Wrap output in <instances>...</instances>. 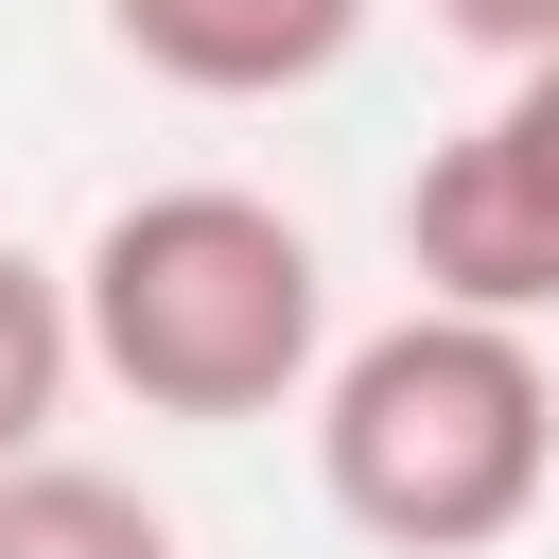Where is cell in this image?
<instances>
[{"instance_id": "obj_3", "label": "cell", "mask_w": 559, "mask_h": 559, "mask_svg": "<svg viewBox=\"0 0 559 559\" xmlns=\"http://www.w3.org/2000/svg\"><path fill=\"white\" fill-rule=\"evenodd\" d=\"M402 262H419V297L559 314V52H524V70L402 175Z\"/></svg>"}, {"instance_id": "obj_7", "label": "cell", "mask_w": 559, "mask_h": 559, "mask_svg": "<svg viewBox=\"0 0 559 559\" xmlns=\"http://www.w3.org/2000/svg\"><path fill=\"white\" fill-rule=\"evenodd\" d=\"M437 35H472L489 70H524V52H559V0H419Z\"/></svg>"}, {"instance_id": "obj_4", "label": "cell", "mask_w": 559, "mask_h": 559, "mask_svg": "<svg viewBox=\"0 0 559 559\" xmlns=\"http://www.w3.org/2000/svg\"><path fill=\"white\" fill-rule=\"evenodd\" d=\"M367 17H384V0H105L122 70H157V87H192V105H280V87L349 70Z\"/></svg>"}, {"instance_id": "obj_6", "label": "cell", "mask_w": 559, "mask_h": 559, "mask_svg": "<svg viewBox=\"0 0 559 559\" xmlns=\"http://www.w3.org/2000/svg\"><path fill=\"white\" fill-rule=\"evenodd\" d=\"M0 559H175V524L87 454H17L0 472Z\"/></svg>"}, {"instance_id": "obj_5", "label": "cell", "mask_w": 559, "mask_h": 559, "mask_svg": "<svg viewBox=\"0 0 559 559\" xmlns=\"http://www.w3.org/2000/svg\"><path fill=\"white\" fill-rule=\"evenodd\" d=\"M70 384H87V297H70V262L0 245V472H17V454H52Z\"/></svg>"}, {"instance_id": "obj_1", "label": "cell", "mask_w": 559, "mask_h": 559, "mask_svg": "<svg viewBox=\"0 0 559 559\" xmlns=\"http://www.w3.org/2000/svg\"><path fill=\"white\" fill-rule=\"evenodd\" d=\"M314 489L384 559H489L559 489V367L524 349V314L419 297L314 367Z\"/></svg>"}, {"instance_id": "obj_2", "label": "cell", "mask_w": 559, "mask_h": 559, "mask_svg": "<svg viewBox=\"0 0 559 559\" xmlns=\"http://www.w3.org/2000/svg\"><path fill=\"white\" fill-rule=\"evenodd\" d=\"M70 297H87V367L140 419H280L332 367V262H314V227L280 192H227V175L122 192L87 227Z\"/></svg>"}]
</instances>
